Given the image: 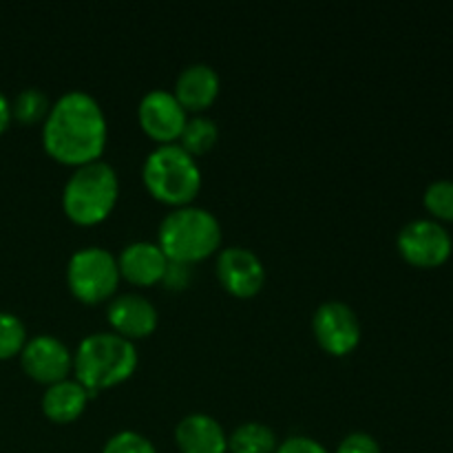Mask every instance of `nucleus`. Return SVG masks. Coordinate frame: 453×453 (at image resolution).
<instances>
[{
	"instance_id": "obj_26",
	"label": "nucleus",
	"mask_w": 453,
	"mask_h": 453,
	"mask_svg": "<svg viewBox=\"0 0 453 453\" xmlns=\"http://www.w3.org/2000/svg\"><path fill=\"white\" fill-rule=\"evenodd\" d=\"M9 119H12V102L0 91V133L9 127Z\"/></svg>"
},
{
	"instance_id": "obj_25",
	"label": "nucleus",
	"mask_w": 453,
	"mask_h": 453,
	"mask_svg": "<svg viewBox=\"0 0 453 453\" xmlns=\"http://www.w3.org/2000/svg\"><path fill=\"white\" fill-rule=\"evenodd\" d=\"M190 264H181V261H168L166 273H164V281L168 288H184L190 279Z\"/></svg>"
},
{
	"instance_id": "obj_9",
	"label": "nucleus",
	"mask_w": 453,
	"mask_h": 453,
	"mask_svg": "<svg viewBox=\"0 0 453 453\" xmlns=\"http://www.w3.org/2000/svg\"><path fill=\"white\" fill-rule=\"evenodd\" d=\"M137 118H140L142 128L153 140L171 144L173 140L181 135V128H184L188 115L175 97V93L168 91V88H150L142 96L140 106H137Z\"/></svg>"
},
{
	"instance_id": "obj_1",
	"label": "nucleus",
	"mask_w": 453,
	"mask_h": 453,
	"mask_svg": "<svg viewBox=\"0 0 453 453\" xmlns=\"http://www.w3.org/2000/svg\"><path fill=\"white\" fill-rule=\"evenodd\" d=\"M42 144L62 164L96 162L106 144V115L100 102L82 88L62 93L44 118Z\"/></svg>"
},
{
	"instance_id": "obj_14",
	"label": "nucleus",
	"mask_w": 453,
	"mask_h": 453,
	"mask_svg": "<svg viewBox=\"0 0 453 453\" xmlns=\"http://www.w3.org/2000/svg\"><path fill=\"white\" fill-rule=\"evenodd\" d=\"M175 441L181 453H226L228 449V436L219 420L203 411H193L177 423Z\"/></svg>"
},
{
	"instance_id": "obj_7",
	"label": "nucleus",
	"mask_w": 453,
	"mask_h": 453,
	"mask_svg": "<svg viewBox=\"0 0 453 453\" xmlns=\"http://www.w3.org/2000/svg\"><path fill=\"white\" fill-rule=\"evenodd\" d=\"M312 330L326 352L343 357L361 341V323L357 312L343 301H323L312 317Z\"/></svg>"
},
{
	"instance_id": "obj_23",
	"label": "nucleus",
	"mask_w": 453,
	"mask_h": 453,
	"mask_svg": "<svg viewBox=\"0 0 453 453\" xmlns=\"http://www.w3.org/2000/svg\"><path fill=\"white\" fill-rule=\"evenodd\" d=\"M336 453H383L374 436L365 432H352L339 442Z\"/></svg>"
},
{
	"instance_id": "obj_16",
	"label": "nucleus",
	"mask_w": 453,
	"mask_h": 453,
	"mask_svg": "<svg viewBox=\"0 0 453 453\" xmlns=\"http://www.w3.org/2000/svg\"><path fill=\"white\" fill-rule=\"evenodd\" d=\"M88 396H91V392L80 380H56L44 389L42 411L56 423H71L82 414Z\"/></svg>"
},
{
	"instance_id": "obj_20",
	"label": "nucleus",
	"mask_w": 453,
	"mask_h": 453,
	"mask_svg": "<svg viewBox=\"0 0 453 453\" xmlns=\"http://www.w3.org/2000/svg\"><path fill=\"white\" fill-rule=\"evenodd\" d=\"M27 343L25 323L12 312L0 310V358H9L20 354Z\"/></svg>"
},
{
	"instance_id": "obj_12",
	"label": "nucleus",
	"mask_w": 453,
	"mask_h": 453,
	"mask_svg": "<svg viewBox=\"0 0 453 453\" xmlns=\"http://www.w3.org/2000/svg\"><path fill=\"white\" fill-rule=\"evenodd\" d=\"M106 317L118 334L131 341L149 336L157 326V308L137 292H124V295L113 296L109 310H106Z\"/></svg>"
},
{
	"instance_id": "obj_3",
	"label": "nucleus",
	"mask_w": 453,
	"mask_h": 453,
	"mask_svg": "<svg viewBox=\"0 0 453 453\" xmlns=\"http://www.w3.org/2000/svg\"><path fill=\"white\" fill-rule=\"evenodd\" d=\"M221 226L211 211L202 206H177L159 224L157 246L168 261L195 264L219 248Z\"/></svg>"
},
{
	"instance_id": "obj_17",
	"label": "nucleus",
	"mask_w": 453,
	"mask_h": 453,
	"mask_svg": "<svg viewBox=\"0 0 453 453\" xmlns=\"http://www.w3.org/2000/svg\"><path fill=\"white\" fill-rule=\"evenodd\" d=\"M277 445L273 429L257 420L237 425L228 436V449L233 453H274Z\"/></svg>"
},
{
	"instance_id": "obj_13",
	"label": "nucleus",
	"mask_w": 453,
	"mask_h": 453,
	"mask_svg": "<svg viewBox=\"0 0 453 453\" xmlns=\"http://www.w3.org/2000/svg\"><path fill=\"white\" fill-rule=\"evenodd\" d=\"M168 257L153 242H131L122 248L118 257L119 277L135 286H150L155 281H162Z\"/></svg>"
},
{
	"instance_id": "obj_11",
	"label": "nucleus",
	"mask_w": 453,
	"mask_h": 453,
	"mask_svg": "<svg viewBox=\"0 0 453 453\" xmlns=\"http://www.w3.org/2000/svg\"><path fill=\"white\" fill-rule=\"evenodd\" d=\"M217 277L233 295L252 296L264 286L265 268L250 248L228 246L217 257Z\"/></svg>"
},
{
	"instance_id": "obj_24",
	"label": "nucleus",
	"mask_w": 453,
	"mask_h": 453,
	"mask_svg": "<svg viewBox=\"0 0 453 453\" xmlns=\"http://www.w3.org/2000/svg\"><path fill=\"white\" fill-rule=\"evenodd\" d=\"M274 453H330L319 441L310 436H290L279 442Z\"/></svg>"
},
{
	"instance_id": "obj_10",
	"label": "nucleus",
	"mask_w": 453,
	"mask_h": 453,
	"mask_svg": "<svg viewBox=\"0 0 453 453\" xmlns=\"http://www.w3.org/2000/svg\"><path fill=\"white\" fill-rule=\"evenodd\" d=\"M20 361L31 379L51 385L66 379V372L73 365V354L58 336L38 334L27 341L20 352Z\"/></svg>"
},
{
	"instance_id": "obj_4",
	"label": "nucleus",
	"mask_w": 453,
	"mask_h": 453,
	"mask_svg": "<svg viewBox=\"0 0 453 453\" xmlns=\"http://www.w3.org/2000/svg\"><path fill=\"white\" fill-rule=\"evenodd\" d=\"M142 177L153 197L173 206L190 203L202 188V171L195 162V155L175 142L155 146L146 155Z\"/></svg>"
},
{
	"instance_id": "obj_21",
	"label": "nucleus",
	"mask_w": 453,
	"mask_h": 453,
	"mask_svg": "<svg viewBox=\"0 0 453 453\" xmlns=\"http://www.w3.org/2000/svg\"><path fill=\"white\" fill-rule=\"evenodd\" d=\"M425 206L434 217L453 221V181L438 180L425 190Z\"/></svg>"
},
{
	"instance_id": "obj_8",
	"label": "nucleus",
	"mask_w": 453,
	"mask_h": 453,
	"mask_svg": "<svg viewBox=\"0 0 453 453\" xmlns=\"http://www.w3.org/2000/svg\"><path fill=\"white\" fill-rule=\"evenodd\" d=\"M398 250L418 268H436L451 255V237L438 221L414 219L398 233Z\"/></svg>"
},
{
	"instance_id": "obj_19",
	"label": "nucleus",
	"mask_w": 453,
	"mask_h": 453,
	"mask_svg": "<svg viewBox=\"0 0 453 453\" xmlns=\"http://www.w3.org/2000/svg\"><path fill=\"white\" fill-rule=\"evenodd\" d=\"M49 109H51V104H49L47 93H44L42 88L29 87L22 88L16 96V100H13L12 104V115L18 122L34 124L38 122V119L47 118Z\"/></svg>"
},
{
	"instance_id": "obj_6",
	"label": "nucleus",
	"mask_w": 453,
	"mask_h": 453,
	"mask_svg": "<svg viewBox=\"0 0 453 453\" xmlns=\"http://www.w3.org/2000/svg\"><path fill=\"white\" fill-rule=\"evenodd\" d=\"M66 281L71 292L87 303H97L118 290V257L100 246L80 248L66 264Z\"/></svg>"
},
{
	"instance_id": "obj_22",
	"label": "nucleus",
	"mask_w": 453,
	"mask_h": 453,
	"mask_svg": "<svg viewBox=\"0 0 453 453\" xmlns=\"http://www.w3.org/2000/svg\"><path fill=\"white\" fill-rule=\"evenodd\" d=\"M102 453H157V449L146 436L133 432V429H124V432L113 434L104 442Z\"/></svg>"
},
{
	"instance_id": "obj_15",
	"label": "nucleus",
	"mask_w": 453,
	"mask_h": 453,
	"mask_svg": "<svg viewBox=\"0 0 453 453\" xmlns=\"http://www.w3.org/2000/svg\"><path fill=\"white\" fill-rule=\"evenodd\" d=\"M173 93L186 111L208 109L219 93V73L206 62H195L181 69Z\"/></svg>"
},
{
	"instance_id": "obj_2",
	"label": "nucleus",
	"mask_w": 453,
	"mask_h": 453,
	"mask_svg": "<svg viewBox=\"0 0 453 453\" xmlns=\"http://www.w3.org/2000/svg\"><path fill=\"white\" fill-rule=\"evenodd\" d=\"M137 365V348L118 332H96L80 341L73 354L75 380L93 394L122 383Z\"/></svg>"
},
{
	"instance_id": "obj_18",
	"label": "nucleus",
	"mask_w": 453,
	"mask_h": 453,
	"mask_svg": "<svg viewBox=\"0 0 453 453\" xmlns=\"http://www.w3.org/2000/svg\"><path fill=\"white\" fill-rule=\"evenodd\" d=\"M217 137H219V128H217L215 119L206 118V115H195V118L186 119L180 140L190 155H199L212 149Z\"/></svg>"
},
{
	"instance_id": "obj_5",
	"label": "nucleus",
	"mask_w": 453,
	"mask_h": 453,
	"mask_svg": "<svg viewBox=\"0 0 453 453\" xmlns=\"http://www.w3.org/2000/svg\"><path fill=\"white\" fill-rule=\"evenodd\" d=\"M118 173L109 162L82 164L71 173L62 190L65 212L78 224H97L113 211L118 202Z\"/></svg>"
}]
</instances>
